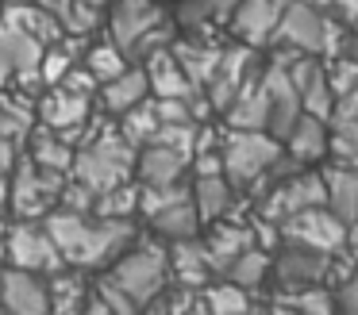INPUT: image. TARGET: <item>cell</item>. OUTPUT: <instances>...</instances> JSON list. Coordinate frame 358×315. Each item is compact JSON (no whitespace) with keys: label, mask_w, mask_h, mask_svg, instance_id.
Returning <instances> with one entry per match:
<instances>
[{"label":"cell","mask_w":358,"mask_h":315,"mask_svg":"<svg viewBox=\"0 0 358 315\" xmlns=\"http://www.w3.org/2000/svg\"><path fill=\"white\" fill-rule=\"evenodd\" d=\"M93 112H96L93 96L70 92V89H62V85H55V89H47L43 96H35V119H39V127L58 131V135L81 127Z\"/></svg>","instance_id":"cell-19"},{"label":"cell","mask_w":358,"mask_h":315,"mask_svg":"<svg viewBox=\"0 0 358 315\" xmlns=\"http://www.w3.org/2000/svg\"><path fill=\"white\" fill-rule=\"evenodd\" d=\"M0 20L12 23V27H20L24 35H31L35 43H43V46L58 43V38L66 35V31L58 27L47 12H43V8H35V4H4V15H0Z\"/></svg>","instance_id":"cell-33"},{"label":"cell","mask_w":358,"mask_h":315,"mask_svg":"<svg viewBox=\"0 0 358 315\" xmlns=\"http://www.w3.org/2000/svg\"><path fill=\"white\" fill-rule=\"evenodd\" d=\"M112 123H116V131L135 146V150H143L147 142H155L158 127H162V123H158V115H155V104H150V100H147V104H139V108H131L127 115H120V119H112Z\"/></svg>","instance_id":"cell-36"},{"label":"cell","mask_w":358,"mask_h":315,"mask_svg":"<svg viewBox=\"0 0 358 315\" xmlns=\"http://www.w3.org/2000/svg\"><path fill=\"white\" fill-rule=\"evenodd\" d=\"M35 96L16 89H0V142H12L24 150V142L35 131Z\"/></svg>","instance_id":"cell-28"},{"label":"cell","mask_w":358,"mask_h":315,"mask_svg":"<svg viewBox=\"0 0 358 315\" xmlns=\"http://www.w3.org/2000/svg\"><path fill=\"white\" fill-rule=\"evenodd\" d=\"M139 227L158 242H185L201 235V215L189 196V181L166 184V189H139Z\"/></svg>","instance_id":"cell-4"},{"label":"cell","mask_w":358,"mask_h":315,"mask_svg":"<svg viewBox=\"0 0 358 315\" xmlns=\"http://www.w3.org/2000/svg\"><path fill=\"white\" fill-rule=\"evenodd\" d=\"M331 131L335 135H347V138H355L358 142V89H350L347 96L335 104V112H331Z\"/></svg>","instance_id":"cell-40"},{"label":"cell","mask_w":358,"mask_h":315,"mask_svg":"<svg viewBox=\"0 0 358 315\" xmlns=\"http://www.w3.org/2000/svg\"><path fill=\"white\" fill-rule=\"evenodd\" d=\"M270 273H273V254L250 246V250H243L220 277L231 281V284H239L243 292H250V296H258L262 288H270Z\"/></svg>","instance_id":"cell-31"},{"label":"cell","mask_w":358,"mask_h":315,"mask_svg":"<svg viewBox=\"0 0 358 315\" xmlns=\"http://www.w3.org/2000/svg\"><path fill=\"white\" fill-rule=\"evenodd\" d=\"M24 154L35 161L39 169H47V173H62V177H70V169H73V146L66 142L62 135H55V131H47V127H35L31 131V138L24 142Z\"/></svg>","instance_id":"cell-30"},{"label":"cell","mask_w":358,"mask_h":315,"mask_svg":"<svg viewBox=\"0 0 358 315\" xmlns=\"http://www.w3.org/2000/svg\"><path fill=\"white\" fill-rule=\"evenodd\" d=\"M66 181H70V177L47 173V169H39L24 150H20L16 166H12V173H8V215L12 219H47L58 207V196H62Z\"/></svg>","instance_id":"cell-7"},{"label":"cell","mask_w":358,"mask_h":315,"mask_svg":"<svg viewBox=\"0 0 358 315\" xmlns=\"http://www.w3.org/2000/svg\"><path fill=\"white\" fill-rule=\"evenodd\" d=\"M4 227H8V219H4V215H0V235H4Z\"/></svg>","instance_id":"cell-47"},{"label":"cell","mask_w":358,"mask_h":315,"mask_svg":"<svg viewBox=\"0 0 358 315\" xmlns=\"http://www.w3.org/2000/svg\"><path fill=\"white\" fill-rule=\"evenodd\" d=\"M281 12H285V0H239L231 8L224 27L231 31V43L250 46V50H270L273 35H278Z\"/></svg>","instance_id":"cell-13"},{"label":"cell","mask_w":358,"mask_h":315,"mask_svg":"<svg viewBox=\"0 0 358 315\" xmlns=\"http://www.w3.org/2000/svg\"><path fill=\"white\" fill-rule=\"evenodd\" d=\"M339 58H350V61L358 66V31H350V38H347V46H343Z\"/></svg>","instance_id":"cell-43"},{"label":"cell","mask_w":358,"mask_h":315,"mask_svg":"<svg viewBox=\"0 0 358 315\" xmlns=\"http://www.w3.org/2000/svg\"><path fill=\"white\" fill-rule=\"evenodd\" d=\"M335 273V258L331 254L308 250V246H293L281 242L273 250V273H270V288L278 296H293V292L316 288V284H327V277Z\"/></svg>","instance_id":"cell-10"},{"label":"cell","mask_w":358,"mask_h":315,"mask_svg":"<svg viewBox=\"0 0 358 315\" xmlns=\"http://www.w3.org/2000/svg\"><path fill=\"white\" fill-rule=\"evenodd\" d=\"M4 258H8V269H24V273L39 277L62 269V254H58L50 230L43 227V219H12L4 227Z\"/></svg>","instance_id":"cell-9"},{"label":"cell","mask_w":358,"mask_h":315,"mask_svg":"<svg viewBox=\"0 0 358 315\" xmlns=\"http://www.w3.org/2000/svg\"><path fill=\"white\" fill-rule=\"evenodd\" d=\"M135 146L127 142L124 135L116 131V123L101 131L89 146H81L73 154V169H70V181L85 184L89 192H108L116 184H127L135 181Z\"/></svg>","instance_id":"cell-3"},{"label":"cell","mask_w":358,"mask_h":315,"mask_svg":"<svg viewBox=\"0 0 358 315\" xmlns=\"http://www.w3.org/2000/svg\"><path fill=\"white\" fill-rule=\"evenodd\" d=\"M81 315H112V307H108V304H104V300L93 292V296H89V304H85V312H81Z\"/></svg>","instance_id":"cell-42"},{"label":"cell","mask_w":358,"mask_h":315,"mask_svg":"<svg viewBox=\"0 0 358 315\" xmlns=\"http://www.w3.org/2000/svg\"><path fill=\"white\" fill-rule=\"evenodd\" d=\"M201 242H204V250H208L216 273H224V269L231 265L243 250L255 246V230H250V223L220 219V223H208V227L201 230Z\"/></svg>","instance_id":"cell-26"},{"label":"cell","mask_w":358,"mask_h":315,"mask_svg":"<svg viewBox=\"0 0 358 315\" xmlns=\"http://www.w3.org/2000/svg\"><path fill=\"white\" fill-rule=\"evenodd\" d=\"M235 4H239V0H173V4H170V20H173V27H178V35L212 31L216 23L224 27Z\"/></svg>","instance_id":"cell-29"},{"label":"cell","mask_w":358,"mask_h":315,"mask_svg":"<svg viewBox=\"0 0 358 315\" xmlns=\"http://www.w3.org/2000/svg\"><path fill=\"white\" fill-rule=\"evenodd\" d=\"M108 277L143 307L170 288V250H166V242H158V238L139 235V242L108 269Z\"/></svg>","instance_id":"cell-5"},{"label":"cell","mask_w":358,"mask_h":315,"mask_svg":"<svg viewBox=\"0 0 358 315\" xmlns=\"http://www.w3.org/2000/svg\"><path fill=\"white\" fill-rule=\"evenodd\" d=\"M47 46L35 43L31 35H24L20 27L0 20V89H16L31 96V85H39V61Z\"/></svg>","instance_id":"cell-11"},{"label":"cell","mask_w":358,"mask_h":315,"mask_svg":"<svg viewBox=\"0 0 358 315\" xmlns=\"http://www.w3.org/2000/svg\"><path fill=\"white\" fill-rule=\"evenodd\" d=\"M81 66L89 69V77H93L96 81V89H101V85H108V81H116L120 73H124L127 66H131V61L124 58V50H120L116 43H112L108 35L104 38H89V46H85V54H81Z\"/></svg>","instance_id":"cell-32"},{"label":"cell","mask_w":358,"mask_h":315,"mask_svg":"<svg viewBox=\"0 0 358 315\" xmlns=\"http://www.w3.org/2000/svg\"><path fill=\"white\" fill-rule=\"evenodd\" d=\"M170 54H173V61L185 69L189 81H193L196 89L204 92V85L212 81V73H216V66H220L224 43L208 38V31H193V35H178V38H173V43H170Z\"/></svg>","instance_id":"cell-21"},{"label":"cell","mask_w":358,"mask_h":315,"mask_svg":"<svg viewBox=\"0 0 358 315\" xmlns=\"http://www.w3.org/2000/svg\"><path fill=\"white\" fill-rule=\"evenodd\" d=\"M147 100H150V85H147L143 66H127L116 81H108V85H101V89H96L93 104H96V112H101V115L120 119V115H127L131 108L147 104Z\"/></svg>","instance_id":"cell-22"},{"label":"cell","mask_w":358,"mask_h":315,"mask_svg":"<svg viewBox=\"0 0 358 315\" xmlns=\"http://www.w3.org/2000/svg\"><path fill=\"white\" fill-rule=\"evenodd\" d=\"M281 230V242H293V246H308V250L320 254H343L350 242V230L335 219L327 207H308V212H296L289 215L285 223H278Z\"/></svg>","instance_id":"cell-12"},{"label":"cell","mask_w":358,"mask_h":315,"mask_svg":"<svg viewBox=\"0 0 358 315\" xmlns=\"http://www.w3.org/2000/svg\"><path fill=\"white\" fill-rule=\"evenodd\" d=\"M189 154L173 150L166 142H147L135 154V184L139 189H166V184L189 181Z\"/></svg>","instance_id":"cell-18"},{"label":"cell","mask_w":358,"mask_h":315,"mask_svg":"<svg viewBox=\"0 0 358 315\" xmlns=\"http://www.w3.org/2000/svg\"><path fill=\"white\" fill-rule=\"evenodd\" d=\"M278 300H285L296 315H339V307H335V292L327 288V284L293 292V296H278Z\"/></svg>","instance_id":"cell-38"},{"label":"cell","mask_w":358,"mask_h":315,"mask_svg":"<svg viewBox=\"0 0 358 315\" xmlns=\"http://www.w3.org/2000/svg\"><path fill=\"white\" fill-rule=\"evenodd\" d=\"M93 292H96V296H101L104 304L112 307V315H139V312H143V307L135 304V300L127 296V292L120 288V284L112 281L108 273H101V281H93Z\"/></svg>","instance_id":"cell-39"},{"label":"cell","mask_w":358,"mask_h":315,"mask_svg":"<svg viewBox=\"0 0 358 315\" xmlns=\"http://www.w3.org/2000/svg\"><path fill=\"white\" fill-rule=\"evenodd\" d=\"M0 312L4 315H50L47 277L24 269H0Z\"/></svg>","instance_id":"cell-16"},{"label":"cell","mask_w":358,"mask_h":315,"mask_svg":"<svg viewBox=\"0 0 358 315\" xmlns=\"http://www.w3.org/2000/svg\"><path fill=\"white\" fill-rule=\"evenodd\" d=\"M8 265V258H4V235H0V269Z\"/></svg>","instance_id":"cell-44"},{"label":"cell","mask_w":358,"mask_h":315,"mask_svg":"<svg viewBox=\"0 0 358 315\" xmlns=\"http://www.w3.org/2000/svg\"><path fill=\"white\" fill-rule=\"evenodd\" d=\"M201 304L208 307V315H247L250 307H255V296L220 277V281H212L208 288L201 292Z\"/></svg>","instance_id":"cell-35"},{"label":"cell","mask_w":358,"mask_h":315,"mask_svg":"<svg viewBox=\"0 0 358 315\" xmlns=\"http://www.w3.org/2000/svg\"><path fill=\"white\" fill-rule=\"evenodd\" d=\"M289 81H293L296 96H301V108L316 119H331L335 112V92L331 81H327V66L324 58H308V54H296L293 61L285 66Z\"/></svg>","instance_id":"cell-14"},{"label":"cell","mask_w":358,"mask_h":315,"mask_svg":"<svg viewBox=\"0 0 358 315\" xmlns=\"http://www.w3.org/2000/svg\"><path fill=\"white\" fill-rule=\"evenodd\" d=\"M281 150H285V158H293L296 166H304V169L327 166V154H331V123L301 112V119H296L293 127L285 131V138H281Z\"/></svg>","instance_id":"cell-17"},{"label":"cell","mask_w":358,"mask_h":315,"mask_svg":"<svg viewBox=\"0 0 358 315\" xmlns=\"http://www.w3.org/2000/svg\"><path fill=\"white\" fill-rule=\"evenodd\" d=\"M104 31H108V38L124 50V58L131 61V66L147 61L155 50H166V46L178 38L170 8L158 4V0H112Z\"/></svg>","instance_id":"cell-2"},{"label":"cell","mask_w":358,"mask_h":315,"mask_svg":"<svg viewBox=\"0 0 358 315\" xmlns=\"http://www.w3.org/2000/svg\"><path fill=\"white\" fill-rule=\"evenodd\" d=\"M47 296H50V315H81L93 296V277L85 269L62 265L58 273L47 277Z\"/></svg>","instance_id":"cell-27"},{"label":"cell","mask_w":358,"mask_h":315,"mask_svg":"<svg viewBox=\"0 0 358 315\" xmlns=\"http://www.w3.org/2000/svg\"><path fill=\"white\" fill-rule=\"evenodd\" d=\"M166 250H170V284H178L185 292H204L212 281H220L201 235L185 238V242H170Z\"/></svg>","instance_id":"cell-20"},{"label":"cell","mask_w":358,"mask_h":315,"mask_svg":"<svg viewBox=\"0 0 358 315\" xmlns=\"http://www.w3.org/2000/svg\"><path fill=\"white\" fill-rule=\"evenodd\" d=\"M281 158V142L266 131H231L224 127L220 135V161H224V177L235 189L247 192L255 181H262Z\"/></svg>","instance_id":"cell-6"},{"label":"cell","mask_w":358,"mask_h":315,"mask_svg":"<svg viewBox=\"0 0 358 315\" xmlns=\"http://www.w3.org/2000/svg\"><path fill=\"white\" fill-rule=\"evenodd\" d=\"M43 227L55 238L62 265L85 269V273H108L143 235L139 219H96V215L62 212V207H55L43 219Z\"/></svg>","instance_id":"cell-1"},{"label":"cell","mask_w":358,"mask_h":315,"mask_svg":"<svg viewBox=\"0 0 358 315\" xmlns=\"http://www.w3.org/2000/svg\"><path fill=\"white\" fill-rule=\"evenodd\" d=\"M139 66H143V73H147V85H150V96L155 100H193L196 92H201L185 77V69L173 61L170 46H166V50H155L147 61H139Z\"/></svg>","instance_id":"cell-25"},{"label":"cell","mask_w":358,"mask_h":315,"mask_svg":"<svg viewBox=\"0 0 358 315\" xmlns=\"http://www.w3.org/2000/svg\"><path fill=\"white\" fill-rule=\"evenodd\" d=\"M189 196H193V207H196V215H201V227L231 219L235 204H239V189H235L224 173L189 177Z\"/></svg>","instance_id":"cell-23"},{"label":"cell","mask_w":358,"mask_h":315,"mask_svg":"<svg viewBox=\"0 0 358 315\" xmlns=\"http://www.w3.org/2000/svg\"><path fill=\"white\" fill-rule=\"evenodd\" d=\"M262 89H266V104H270V127H266V135H273L281 142L285 131L301 119L304 108H301V96H296V89H293V81H289L285 66H281L278 58H266L262 61Z\"/></svg>","instance_id":"cell-15"},{"label":"cell","mask_w":358,"mask_h":315,"mask_svg":"<svg viewBox=\"0 0 358 315\" xmlns=\"http://www.w3.org/2000/svg\"><path fill=\"white\" fill-rule=\"evenodd\" d=\"M308 207H327L324 169H293L255 200V212L270 223H285L289 215L308 212Z\"/></svg>","instance_id":"cell-8"},{"label":"cell","mask_w":358,"mask_h":315,"mask_svg":"<svg viewBox=\"0 0 358 315\" xmlns=\"http://www.w3.org/2000/svg\"><path fill=\"white\" fill-rule=\"evenodd\" d=\"M324 169V189H327V212L358 238V169L347 166H320Z\"/></svg>","instance_id":"cell-24"},{"label":"cell","mask_w":358,"mask_h":315,"mask_svg":"<svg viewBox=\"0 0 358 315\" xmlns=\"http://www.w3.org/2000/svg\"><path fill=\"white\" fill-rule=\"evenodd\" d=\"M0 315H4V312H0Z\"/></svg>","instance_id":"cell-49"},{"label":"cell","mask_w":358,"mask_h":315,"mask_svg":"<svg viewBox=\"0 0 358 315\" xmlns=\"http://www.w3.org/2000/svg\"><path fill=\"white\" fill-rule=\"evenodd\" d=\"M16 158H20V146H12V142H0V181L12 173V166H16Z\"/></svg>","instance_id":"cell-41"},{"label":"cell","mask_w":358,"mask_h":315,"mask_svg":"<svg viewBox=\"0 0 358 315\" xmlns=\"http://www.w3.org/2000/svg\"><path fill=\"white\" fill-rule=\"evenodd\" d=\"M4 4H31V0H4Z\"/></svg>","instance_id":"cell-46"},{"label":"cell","mask_w":358,"mask_h":315,"mask_svg":"<svg viewBox=\"0 0 358 315\" xmlns=\"http://www.w3.org/2000/svg\"><path fill=\"white\" fill-rule=\"evenodd\" d=\"M0 15H4V0H0Z\"/></svg>","instance_id":"cell-48"},{"label":"cell","mask_w":358,"mask_h":315,"mask_svg":"<svg viewBox=\"0 0 358 315\" xmlns=\"http://www.w3.org/2000/svg\"><path fill=\"white\" fill-rule=\"evenodd\" d=\"M108 8H112V0H73L66 35L93 38L96 31H104V23H108Z\"/></svg>","instance_id":"cell-37"},{"label":"cell","mask_w":358,"mask_h":315,"mask_svg":"<svg viewBox=\"0 0 358 315\" xmlns=\"http://www.w3.org/2000/svg\"><path fill=\"white\" fill-rule=\"evenodd\" d=\"M247 315H270V307H258V304H255V307H250Z\"/></svg>","instance_id":"cell-45"},{"label":"cell","mask_w":358,"mask_h":315,"mask_svg":"<svg viewBox=\"0 0 358 315\" xmlns=\"http://www.w3.org/2000/svg\"><path fill=\"white\" fill-rule=\"evenodd\" d=\"M89 215H96V219H139V184L127 181L108 192H96Z\"/></svg>","instance_id":"cell-34"}]
</instances>
